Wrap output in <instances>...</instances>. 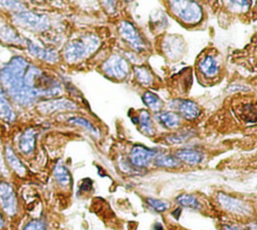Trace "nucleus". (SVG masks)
<instances>
[{
    "label": "nucleus",
    "instance_id": "obj_20",
    "mask_svg": "<svg viewBox=\"0 0 257 230\" xmlns=\"http://www.w3.org/2000/svg\"><path fill=\"white\" fill-rule=\"evenodd\" d=\"M137 118H138L137 124L139 125L141 132L148 137H153L156 133V130H155L150 112L148 110H141L137 116Z\"/></svg>",
    "mask_w": 257,
    "mask_h": 230
},
{
    "label": "nucleus",
    "instance_id": "obj_31",
    "mask_svg": "<svg viewBox=\"0 0 257 230\" xmlns=\"http://www.w3.org/2000/svg\"><path fill=\"white\" fill-rule=\"evenodd\" d=\"M223 230H241V229H239V228H237V227H235V226L225 225V226L223 227Z\"/></svg>",
    "mask_w": 257,
    "mask_h": 230
},
{
    "label": "nucleus",
    "instance_id": "obj_5",
    "mask_svg": "<svg viewBox=\"0 0 257 230\" xmlns=\"http://www.w3.org/2000/svg\"><path fill=\"white\" fill-rule=\"evenodd\" d=\"M19 203L14 187L7 181H0V211L3 216L12 218L18 213Z\"/></svg>",
    "mask_w": 257,
    "mask_h": 230
},
{
    "label": "nucleus",
    "instance_id": "obj_15",
    "mask_svg": "<svg viewBox=\"0 0 257 230\" xmlns=\"http://www.w3.org/2000/svg\"><path fill=\"white\" fill-rule=\"evenodd\" d=\"M36 144V131L32 128H28L20 135L18 140V149L23 155H30Z\"/></svg>",
    "mask_w": 257,
    "mask_h": 230
},
{
    "label": "nucleus",
    "instance_id": "obj_19",
    "mask_svg": "<svg viewBox=\"0 0 257 230\" xmlns=\"http://www.w3.org/2000/svg\"><path fill=\"white\" fill-rule=\"evenodd\" d=\"M0 118L6 122H13L16 118L14 109L8 100L5 91L0 83Z\"/></svg>",
    "mask_w": 257,
    "mask_h": 230
},
{
    "label": "nucleus",
    "instance_id": "obj_17",
    "mask_svg": "<svg viewBox=\"0 0 257 230\" xmlns=\"http://www.w3.org/2000/svg\"><path fill=\"white\" fill-rule=\"evenodd\" d=\"M158 123L166 129H178L182 124V118L174 110L160 111L156 114Z\"/></svg>",
    "mask_w": 257,
    "mask_h": 230
},
{
    "label": "nucleus",
    "instance_id": "obj_22",
    "mask_svg": "<svg viewBox=\"0 0 257 230\" xmlns=\"http://www.w3.org/2000/svg\"><path fill=\"white\" fill-rule=\"evenodd\" d=\"M144 103L153 111V112H160L163 108L164 102L163 100L154 92L152 91H145L142 95Z\"/></svg>",
    "mask_w": 257,
    "mask_h": 230
},
{
    "label": "nucleus",
    "instance_id": "obj_28",
    "mask_svg": "<svg viewBox=\"0 0 257 230\" xmlns=\"http://www.w3.org/2000/svg\"><path fill=\"white\" fill-rule=\"evenodd\" d=\"M68 122L70 124H73V125H76V126H80L84 129H86L88 132H90L91 134H94V135H98V130L86 119L84 118H81V117H72L68 120Z\"/></svg>",
    "mask_w": 257,
    "mask_h": 230
},
{
    "label": "nucleus",
    "instance_id": "obj_30",
    "mask_svg": "<svg viewBox=\"0 0 257 230\" xmlns=\"http://www.w3.org/2000/svg\"><path fill=\"white\" fill-rule=\"evenodd\" d=\"M22 230H46L45 223L42 220L34 219L29 221Z\"/></svg>",
    "mask_w": 257,
    "mask_h": 230
},
{
    "label": "nucleus",
    "instance_id": "obj_26",
    "mask_svg": "<svg viewBox=\"0 0 257 230\" xmlns=\"http://www.w3.org/2000/svg\"><path fill=\"white\" fill-rule=\"evenodd\" d=\"M176 202L182 207L191 208V209H199L200 203L198 199L191 194H181L176 198Z\"/></svg>",
    "mask_w": 257,
    "mask_h": 230
},
{
    "label": "nucleus",
    "instance_id": "obj_13",
    "mask_svg": "<svg viewBox=\"0 0 257 230\" xmlns=\"http://www.w3.org/2000/svg\"><path fill=\"white\" fill-rule=\"evenodd\" d=\"M162 47H163L165 54L168 57L175 59V58L181 56V54L184 51L185 44H184L183 40L181 38H179L178 36L169 35L167 38L164 39V41L162 43Z\"/></svg>",
    "mask_w": 257,
    "mask_h": 230
},
{
    "label": "nucleus",
    "instance_id": "obj_16",
    "mask_svg": "<svg viewBox=\"0 0 257 230\" xmlns=\"http://www.w3.org/2000/svg\"><path fill=\"white\" fill-rule=\"evenodd\" d=\"M27 49L29 50V52L32 55H34L35 57H37L43 61H46L49 63H54L58 60V53L53 49L44 48V47L36 45L35 43H32V42H27Z\"/></svg>",
    "mask_w": 257,
    "mask_h": 230
},
{
    "label": "nucleus",
    "instance_id": "obj_2",
    "mask_svg": "<svg viewBox=\"0 0 257 230\" xmlns=\"http://www.w3.org/2000/svg\"><path fill=\"white\" fill-rule=\"evenodd\" d=\"M100 45V40L95 34H85L70 40L64 47L63 56L68 63H77L92 54Z\"/></svg>",
    "mask_w": 257,
    "mask_h": 230
},
{
    "label": "nucleus",
    "instance_id": "obj_1",
    "mask_svg": "<svg viewBox=\"0 0 257 230\" xmlns=\"http://www.w3.org/2000/svg\"><path fill=\"white\" fill-rule=\"evenodd\" d=\"M0 83L13 101L28 106L39 98L61 93L60 83L29 63L22 56L13 57L0 71Z\"/></svg>",
    "mask_w": 257,
    "mask_h": 230
},
{
    "label": "nucleus",
    "instance_id": "obj_21",
    "mask_svg": "<svg viewBox=\"0 0 257 230\" xmlns=\"http://www.w3.org/2000/svg\"><path fill=\"white\" fill-rule=\"evenodd\" d=\"M0 38L4 42L11 44H22L21 36L10 25L3 23L0 27Z\"/></svg>",
    "mask_w": 257,
    "mask_h": 230
},
{
    "label": "nucleus",
    "instance_id": "obj_9",
    "mask_svg": "<svg viewBox=\"0 0 257 230\" xmlns=\"http://www.w3.org/2000/svg\"><path fill=\"white\" fill-rule=\"evenodd\" d=\"M169 106L174 109L182 119L187 121H194L201 114L200 106L191 99L176 98L172 99Z\"/></svg>",
    "mask_w": 257,
    "mask_h": 230
},
{
    "label": "nucleus",
    "instance_id": "obj_7",
    "mask_svg": "<svg viewBox=\"0 0 257 230\" xmlns=\"http://www.w3.org/2000/svg\"><path fill=\"white\" fill-rule=\"evenodd\" d=\"M118 33L120 37L135 50V51H143L146 47L145 41L138 31V29L134 26L130 21L123 20L119 22L118 25Z\"/></svg>",
    "mask_w": 257,
    "mask_h": 230
},
{
    "label": "nucleus",
    "instance_id": "obj_11",
    "mask_svg": "<svg viewBox=\"0 0 257 230\" xmlns=\"http://www.w3.org/2000/svg\"><path fill=\"white\" fill-rule=\"evenodd\" d=\"M157 152L143 145H135L130 152V162L138 168L147 167L155 158Z\"/></svg>",
    "mask_w": 257,
    "mask_h": 230
},
{
    "label": "nucleus",
    "instance_id": "obj_23",
    "mask_svg": "<svg viewBox=\"0 0 257 230\" xmlns=\"http://www.w3.org/2000/svg\"><path fill=\"white\" fill-rule=\"evenodd\" d=\"M53 176L61 186H68L71 182V175L68 169L61 163H57L53 169Z\"/></svg>",
    "mask_w": 257,
    "mask_h": 230
},
{
    "label": "nucleus",
    "instance_id": "obj_3",
    "mask_svg": "<svg viewBox=\"0 0 257 230\" xmlns=\"http://www.w3.org/2000/svg\"><path fill=\"white\" fill-rule=\"evenodd\" d=\"M170 10L185 24H197L203 18V10L195 1H170Z\"/></svg>",
    "mask_w": 257,
    "mask_h": 230
},
{
    "label": "nucleus",
    "instance_id": "obj_29",
    "mask_svg": "<svg viewBox=\"0 0 257 230\" xmlns=\"http://www.w3.org/2000/svg\"><path fill=\"white\" fill-rule=\"evenodd\" d=\"M146 201H147V204L157 212H164L170 208V203L166 200L148 198Z\"/></svg>",
    "mask_w": 257,
    "mask_h": 230
},
{
    "label": "nucleus",
    "instance_id": "obj_24",
    "mask_svg": "<svg viewBox=\"0 0 257 230\" xmlns=\"http://www.w3.org/2000/svg\"><path fill=\"white\" fill-rule=\"evenodd\" d=\"M154 163L156 166L164 168H175L180 165V161L176 157L165 153H157L154 158Z\"/></svg>",
    "mask_w": 257,
    "mask_h": 230
},
{
    "label": "nucleus",
    "instance_id": "obj_10",
    "mask_svg": "<svg viewBox=\"0 0 257 230\" xmlns=\"http://www.w3.org/2000/svg\"><path fill=\"white\" fill-rule=\"evenodd\" d=\"M77 105L72 100L67 98H49L43 100L37 104V109L39 112L47 114L56 111L72 110L76 109Z\"/></svg>",
    "mask_w": 257,
    "mask_h": 230
},
{
    "label": "nucleus",
    "instance_id": "obj_18",
    "mask_svg": "<svg viewBox=\"0 0 257 230\" xmlns=\"http://www.w3.org/2000/svg\"><path fill=\"white\" fill-rule=\"evenodd\" d=\"M175 157L179 161H182L188 165H197L203 160V154L200 151L190 148L178 150L175 154Z\"/></svg>",
    "mask_w": 257,
    "mask_h": 230
},
{
    "label": "nucleus",
    "instance_id": "obj_6",
    "mask_svg": "<svg viewBox=\"0 0 257 230\" xmlns=\"http://www.w3.org/2000/svg\"><path fill=\"white\" fill-rule=\"evenodd\" d=\"M101 69L108 77L116 80H122L130 72V64L123 56L112 54L103 61Z\"/></svg>",
    "mask_w": 257,
    "mask_h": 230
},
{
    "label": "nucleus",
    "instance_id": "obj_27",
    "mask_svg": "<svg viewBox=\"0 0 257 230\" xmlns=\"http://www.w3.org/2000/svg\"><path fill=\"white\" fill-rule=\"evenodd\" d=\"M192 136V132L188 131V130H183V131H179L176 134H172V135H168L166 137V141L172 145H176V144H181L183 142H185L186 140H188L190 137Z\"/></svg>",
    "mask_w": 257,
    "mask_h": 230
},
{
    "label": "nucleus",
    "instance_id": "obj_8",
    "mask_svg": "<svg viewBox=\"0 0 257 230\" xmlns=\"http://www.w3.org/2000/svg\"><path fill=\"white\" fill-rule=\"evenodd\" d=\"M217 201L226 211H228L232 214H236V215H240V216H247V215H250L252 212V209L249 204H247L246 202H244L238 198L232 197V196L222 193V192L218 193Z\"/></svg>",
    "mask_w": 257,
    "mask_h": 230
},
{
    "label": "nucleus",
    "instance_id": "obj_14",
    "mask_svg": "<svg viewBox=\"0 0 257 230\" xmlns=\"http://www.w3.org/2000/svg\"><path fill=\"white\" fill-rule=\"evenodd\" d=\"M4 156H5V161L10 168L11 171H13L14 174H16L19 177H24L26 175V168L23 165V163L20 161L12 147L7 145L4 149Z\"/></svg>",
    "mask_w": 257,
    "mask_h": 230
},
{
    "label": "nucleus",
    "instance_id": "obj_12",
    "mask_svg": "<svg viewBox=\"0 0 257 230\" xmlns=\"http://www.w3.org/2000/svg\"><path fill=\"white\" fill-rule=\"evenodd\" d=\"M198 67L200 72L206 77V78H213L218 75L220 72V62L216 55L214 54H206L203 55L198 63Z\"/></svg>",
    "mask_w": 257,
    "mask_h": 230
},
{
    "label": "nucleus",
    "instance_id": "obj_4",
    "mask_svg": "<svg viewBox=\"0 0 257 230\" xmlns=\"http://www.w3.org/2000/svg\"><path fill=\"white\" fill-rule=\"evenodd\" d=\"M12 20L17 25L33 32H42L46 30L50 24L46 15L25 10L15 12L12 16Z\"/></svg>",
    "mask_w": 257,
    "mask_h": 230
},
{
    "label": "nucleus",
    "instance_id": "obj_25",
    "mask_svg": "<svg viewBox=\"0 0 257 230\" xmlns=\"http://www.w3.org/2000/svg\"><path fill=\"white\" fill-rule=\"evenodd\" d=\"M135 74H136L137 80L143 85H150L154 80L152 72L143 65L135 67Z\"/></svg>",
    "mask_w": 257,
    "mask_h": 230
}]
</instances>
